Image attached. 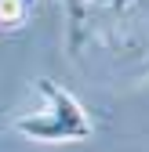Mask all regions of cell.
<instances>
[{"instance_id":"obj_1","label":"cell","mask_w":149,"mask_h":152,"mask_svg":"<svg viewBox=\"0 0 149 152\" xmlns=\"http://www.w3.org/2000/svg\"><path fill=\"white\" fill-rule=\"evenodd\" d=\"M40 94L47 98V112L22 116L15 123L18 134L36 138V141H84V138H91V120L69 91H62L51 80H40Z\"/></svg>"},{"instance_id":"obj_2","label":"cell","mask_w":149,"mask_h":152,"mask_svg":"<svg viewBox=\"0 0 149 152\" xmlns=\"http://www.w3.org/2000/svg\"><path fill=\"white\" fill-rule=\"evenodd\" d=\"M26 15V0H0V26H15Z\"/></svg>"}]
</instances>
